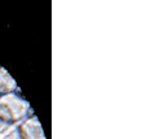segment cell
I'll return each mask as SVG.
<instances>
[{
  "instance_id": "6da1fadb",
  "label": "cell",
  "mask_w": 155,
  "mask_h": 139,
  "mask_svg": "<svg viewBox=\"0 0 155 139\" xmlns=\"http://www.w3.org/2000/svg\"><path fill=\"white\" fill-rule=\"evenodd\" d=\"M32 114V108L18 87L13 92L0 96V135L4 137L12 127Z\"/></svg>"
},
{
  "instance_id": "7a4b0ae2",
  "label": "cell",
  "mask_w": 155,
  "mask_h": 139,
  "mask_svg": "<svg viewBox=\"0 0 155 139\" xmlns=\"http://www.w3.org/2000/svg\"><path fill=\"white\" fill-rule=\"evenodd\" d=\"M18 127L25 139H47L44 130L41 127V123L36 117V114L26 117L22 122L18 123Z\"/></svg>"
},
{
  "instance_id": "3957f363",
  "label": "cell",
  "mask_w": 155,
  "mask_h": 139,
  "mask_svg": "<svg viewBox=\"0 0 155 139\" xmlns=\"http://www.w3.org/2000/svg\"><path fill=\"white\" fill-rule=\"evenodd\" d=\"M0 139H25L23 138V135L21 134V130H19L18 125H16L14 127H12L11 130H9L5 135L2 137Z\"/></svg>"
}]
</instances>
